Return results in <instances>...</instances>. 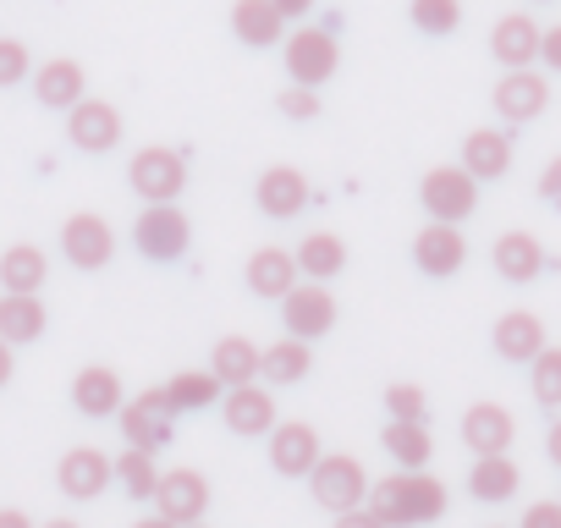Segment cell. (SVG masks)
Listing matches in <instances>:
<instances>
[{
	"label": "cell",
	"instance_id": "cell-30",
	"mask_svg": "<svg viewBox=\"0 0 561 528\" xmlns=\"http://www.w3.org/2000/svg\"><path fill=\"white\" fill-rule=\"evenodd\" d=\"M298 276H309V282H336L342 271H347V248H342V237L336 231H309L304 242H298Z\"/></svg>",
	"mask_w": 561,
	"mask_h": 528
},
{
	"label": "cell",
	"instance_id": "cell-36",
	"mask_svg": "<svg viewBox=\"0 0 561 528\" xmlns=\"http://www.w3.org/2000/svg\"><path fill=\"white\" fill-rule=\"evenodd\" d=\"M408 18H413V28L419 34H457L462 28V0H413L408 7Z\"/></svg>",
	"mask_w": 561,
	"mask_h": 528
},
{
	"label": "cell",
	"instance_id": "cell-42",
	"mask_svg": "<svg viewBox=\"0 0 561 528\" xmlns=\"http://www.w3.org/2000/svg\"><path fill=\"white\" fill-rule=\"evenodd\" d=\"M539 61H545L550 72H561V23L539 34Z\"/></svg>",
	"mask_w": 561,
	"mask_h": 528
},
{
	"label": "cell",
	"instance_id": "cell-28",
	"mask_svg": "<svg viewBox=\"0 0 561 528\" xmlns=\"http://www.w3.org/2000/svg\"><path fill=\"white\" fill-rule=\"evenodd\" d=\"M45 282H50V259H45V248H34V242H12L7 253H0V287H7V292H45Z\"/></svg>",
	"mask_w": 561,
	"mask_h": 528
},
{
	"label": "cell",
	"instance_id": "cell-3",
	"mask_svg": "<svg viewBox=\"0 0 561 528\" xmlns=\"http://www.w3.org/2000/svg\"><path fill=\"white\" fill-rule=\"evenodd\" d=\"M116 418H122L127 446H133V451H149V457H160V451L171 446V435H176V408H171L165 386H160V391H138L133 402H122Z\"/></svg>",
	"mask_w": 561,
	"mask_h": 528
},
{
	"label": "cell",
	"instance_id": "cell-43",
	"mask_svg": "<svg viewBox=\"0 0 561 528\" xmlns=\"http://www.w3.org/2000/svg\"><path fill=\"white\" fill-rule=\"evenodd\" d=\"M539 193H545L550 204H561V154H556V160L539 171Z\"/></svg>",
	"mask_w": 561,
	"mask_h": 528
},
{
	"label": "cell",
	"instance_id": "cell-35",
	"mask_svg": "<svg viewBox=\"0 0 561 528\" xmlns=\"http://www.w3.org/2000/svg\"><path fill=\"white\" fill-rule=\"evenodd\" d=\"M160 473H165V468H160L149 451H133V446H127V451L116 457V484H122L133 501H154V490H160Z\"/></svg>",
	"mask_w": 561,
	"mask_h": 528
},
{
	"label": "cell",
	"instance_id": "cell-7",
	"mask_svg": "<svg viewBox=\"0 0 561 528\" xmlns=\"http://www.w3.org/2000/svg\"><path fill=\"white\" fill-rule=\"evenodd\" d=\"M133 242H138V253H144V259L171 264V259H182V253H187L193 226H187V215H182L176 204H144V215L133 220Z\"/></svg>",
	"mask_w": 561,
	"mask_h": 528
},
{
	"label": "cell",
	"instance_id": "cell-40",
	"mask_svg": "<svg viewBox=\"0 0 561 528\" xmlns=\"http://www.w3.org/2000/svg\"><path fill=\"white\" fill-rule=\"evenodd\" d=\"M275 105H280V116H293V122L320 116V94H314V89H298V83H293V89H280V100H275Z\"/></svg>",
	"mask_w": 561,
	"mask_h": 528
},
{
	"label": "cell",
	"instance_id": "cell-24",
	"mask_svg": "<svg viewBox=\"0 0 561 528\" xmlns=\"http://www.w3.org/2000/svg\"><path fill=\"white\" fill-rule=\"evenodd\" d=\"M122 375L116 369H105V364H89V369H78V380H72V408L78 413H89V418H116L122 413Z\"/></svg>",
	"mask_w": 561,
	"mask_h": 528
},
{
	"label": "cell",
	"instance_id": "cell-50",
	"mask_svg": "<svg viewBox=\"0 0 561 528\" xmlns=\"http://www.w3.org/2000/svg\"><path fill=\"white\" fill-rule=\"evenodd\" d=\"M45 528H78V523H72V517H56V523H45Z\"/></svg>",
	"mask_w": 561,
	"mask_h": 528
},
{
	"label": "cell",
	"instance_id": "cell-46",
	"mask_svg": "<svg viewBox=\"0 0 561 528\" xmlns=\"http://www.w3.org/2000/svg\"><path fill=\"white\" fill-rule=\"evenodd\" d=\"M0 528H34V517L23 506H0Z\"/></svg>",
	"mask_w": 561,
	"mask_h": 528
},
{
	"label": "cell",
	"instance_id": "cell-15",
	"mask_svg": "<svg viewBox=\"0 0 561 528\" xmlns=\"http://www.w3.org/2000/svg\"><path fill=\"white\" fill-rule=\"evenodd\" d=\"M220 418H226V429L242 435V440L270 435V429L280 424V418H275V397H270L264 386H231V391L220 397Z\"/></svg>",
	"mask_w": 561,
	"mask_h": 528
},
{
	"label": "cell",
	"instance_id": "cell-8",
	"mask_svg": "<svg viewBox=\"0 0 561 528\" xmlns=\"http://www.w3.org/2000/svg\"><path fill=\"white\" fill-rule=\"evenodd\" d=\"M154 512L165 523H176V528L204 523V512H209V479L198 468H165L160 473V490H154Z\"/></svg>",
	"mask_w": 561,
	"mask_h": 528
},
{
	"label": "cell",
	"instance_id": "cell-19",
	"mask_svg": "<svg viewBox=\"0 0 561 528\" xmlns=\"http://www.w3.org/2000/svg\"><path fill=\"white\" fill-rule=\"evenodd\" d=\"M512 435H517V424H512V413L501 402H473L462 413V446L473 457H506Z\"/></svg>",
	"mask_w": 561,
	"mask_h": 528
},
{
	"label": "cell",
	"instance_id": "cell-33",
	"mask_svg": "<svg viewBox=\"0 0 561 528\" xmlns=\"http://www.w3.org/2000/svg\"><path fill=\"white\" fill-rule=\"evenodd\" d=\"M386 451L397 457V468H408V473H419V468H430V457H435V440H430V429L424 424H386Z\"/></svg>",
	"mask_w": 561,
	"mask_h": 528
},
{
	"label": "cell",
	"instance_id": "cell-22",
	"mask_svg": "<svg viewBox=\"0 0 561 528\" xmlns=\"http://www.w3.org/2000/svg\"><path fill=\"white\" fill-rule=\"evenodd\" d=\"M545 347H550V342H545V320H539V314L506 309V314L495 320V353H501L506 364H534Z\"/></svg>",
	"mask_w": 561,
	"mask_h": 528
},
{
	"label": "cell",
	"instance_id": "cell-21",
	"mask_svg": "<svg viewBox=\"0 0 561 528\" xmlns=\"http://www.w3.org/2000/svg\"><path fill=\"white\" fill-rule=\"evenodd\" d=\"M34 94H39V105H50V111H72L78 100H89V72H83L72 56H56V61L34 67Z\"/></svg>",
	"mask_w": 561,
	"mask_h": 528
},
{
	"label": "cell",
	"instance_id": "cell-31",
	"mask_svg": "<svg viewBox=\"0 0 561 528\" xmlns=\"http://www.w3.org/2000/svg\"><path fill=\"white\" fill-rule=\"evenodd\" d=\"M309 369H314V353H309V342H298V336L270 342L264 358H259V375H264L270 386H298V380H309Z\"/></svg>",
	"mask_w": 561,
	"mask_h": 528
},
{
	"label": "cell",
	"instance_id": "cell-2",
	"mask_svg": "<svg viewBox=\"0 0 561 528\" xmlns=\"http://www.w3.org/2000/svg\"><path fill=\"white\" fill-rule=\"evenodd\" d=\"M280 61H287V78L298 89H320L336 78L342 67V45L331 28H293L287 39H280Z\"/></svg>",
	"mask_w": 561,
	"mask_h": 528
},
{
	"label": "cell",
	"instance_id": "cell-32",
	"mask_svg": "<svg viewBox=\"0 0 561 528\" xmlns=\"http://www.w3.org/2000/svg\"><path fill=\"white\" fill-rule=\"evenodd\" d=\"M517 484H523V473H517L512 457H473V468H468V495L473 501H490V506L512 501Z\"/></svg>",
	"mask_w": 561,
	"mask_h": 528
},
{
	"label": "cell",
	"instance_id": "cell-6",
	"mask_svg": "<svg viewBox=\"0 0 561 528\" xmlns=\"http://www.w3.org/2000/svg\"><path fill=\"white\" fill-rule=\"evenodd\" d=\"M127 182H133V193L144 204H171L187 187V160L176 149H165V144H149V149H138L127 160Z\"/></svg>",
	"mask_w": 561,
	"mask_h": 528
},
{
	"label": "cell",
	"instance_id": "cell-14",
	"mask_svg": "<svg viewBox=\"0 0 561 528\" xmlns=\"http://www.w3.org/2000/svg\"><path fill=\"white\" fill-rule=\"evenodd\" d=\"M462 259H468V242H462V226H446V220H430L419 237H413V264L424 276L446 282L462 271Z\"/></svg>",
	"mask_w": 561,
	"mask_h": 528
},
{
	"label": "cell",
	"instance_id": "cell-38",
	"mask_svg": "<svg viewBox=\"0 0 561 528\" xmlns=\"http://www.w3.org/2000/svg\"><path fill=\"white\" fill-rule=\"evenodd\" d=\"M386 408H391V418H397V424H424L430 397H424L419 386H391V391H386Z\"/></svg>",
	"mask_w": 561,
	"mask_h": 528
},
{
	"label": "cell",
	"instance_id": "cell-34",
	"mask_svg": "<svg viewBox=\"0 0 561 528\" xmlns=\"http://www.w3.org/2000/svg\"><path fill=\"white\" fill-rule=\"evenodd\" d=\"M220 391H226V386H220L209 369H182V375L165 386V397H171L176 413H204V408L220 402Z\"/></svg>",
	"mask_w": 561,
	"mask_h": 528
},
{
	"label": "cell",
	"instance_id": "cell-1",
	"mask_svg": "<svg viewBox=\"0 0 561 528\" xmlns=\"http://www.w3.org/2000/svg\"><path fill=\"white\" fill-rule=\"evenodd\" d=\"M386 528H424V523H435L440 512H446V484L435 479V473H391V479H380V484H369V501H364Z\"/></svg>",
	"mask_w": 561,
	"mask_h": 528
},
{
	"label": "cell",
	"instance_id": "cell-45",
	"mask_svg": "<svg viewBox=\"0 0 561 528\" xmlns=\"http://www.w3.org/2000/svg\"><path fill=\"white\" fill-rule=\"evenodd\" d=\"M275 12L287 18V23H298V18H309V12H314V0H275Z\"/></svg>",
	"mask_w": 561,
	"mask_h": 528
},
{
	"label": "cell",
	"instance_id": "cell-39",
	"mask_svg": "<svg viewBox=\"0 0 561 528\" xmlns=\"http://www.w3.org/2000/svg\"><path fill=\"white\" fill-rule=\"evenodd\" d=\"M23 78H34L28 45H23V39H0V89H12V83H23Z\"/></svg>",
	"mask_w": 561,
	"mask_h": 528
},
{
	"label": "cell",
	"instance_id": "cell-37",
	"mask_svg": "<svg viewBox=\"0 0 561 528\" xmlns=\"http://www.w3.org/2000/svg\"><path fill=\"white\" fill-rule=\"evenodd\" d=\"M528 391H534L539 408H561V347H545L528 364Z\"/></svg>",
	"mask_w": 561,
	"mask_h": 528
},
{
	"label": "cell",
	"instance_id": "cell-27",
	"mask_svg": "<svg viewBox=\"0 0 561 528\" xmlns=\"http://www.w3.org/2000/svg\"><path fill=\"white\" fill-rule=\"evenodd\" d=\"M231 34L253 50H270L287 39V18L275 12V0H237L231 7Z\"/></svg>",
	"mask_w": 561,
	"mask_h": 528
},
{
	"label": "cell",
	"instance_id": "cell-48",
	"mask_svg": "<svg viewBox=\"0 0 561 528\" xmlns=\"http://www.w3.org/2000/svg\"><path fill=\"white\" fill-rule=\"evenodd\" d=\"M545 451H550V462L561 468V418L550 424V435H545Z\"/></svg>",
	"mask_w": 561,
	"mask_h": 528
},
{
	"label": "cell",
	"instance_id": "cell-5",
	"mask_svg": "<svg viewBox=\"0 0 561 528\" xmlns=\"http://www.w3.org/2000/svg\"><path fill=\"white\" fill-rule=\"evenodd\" d=\"M419 204H424L430 220L462 226V220L479 209V182H473L462 165H435V171H424V182H419Z\"/></svg>",
	"mask_w": 561,
	"mask_h": 528
},
{
	"label": "cell",
	"instance_id": "cell-4",
	"mask_svg": "<svg viewBox=\"0 0 561 528\" xmlns=\"http://www.w3.org/2000/svg\"><path fill=\"white\" fill-rule=\"evenodd\" d=\"M309 490H314V501L325 506V512H358L364 501H369V473H364V462L358 457H347V451H325L320 462H314V473H309Z\"/></svg>",
	"mask_w": 561,
	"mask_h": 528
},
{
	"label": "cell",
	"instance_id": "cell-47",
	"mask_svg": "<svg viewBox=\"0 0 561 528\" xmlns=\"http://www.w3.org/2000/svg\"><path fill=\"white\" fill-rule=\"evenodd\" d=\"M18 375V358H12V342H0V386H12Z\"/></svg>",
	"mask_w": 561,
	"mask_h": 528
},
{
	"label": "cell",
	"instance_id": "cell-16",
	"mask_svg": "<svg viewBox=\"0 0 561 528\" xmlns=\"http://www.w3.org/2000/svg\"><path fill=\"white\" fill-rule=\"evenodd\" d=\"M253 198L270 220H293L309 204V176L298 165H264V176L253 182Z\"/></svg>",
	"mask_w": 561,
	"mask_h": 528
},
{
	"label": "cell",
	"instance_id": "cell-44",
	"mask_svg": "<svg viewBox=\"0 0 561 528\" xmlns=\"http://www.w3.org/2000/svg\"><path fill=\"white\" fill-rule=\"evenodd\" d=\"M331 528H386V523H380V517H375L369 506H358V512H342V517H336Z\"/></svg>",
	"mask_w": 561,
	"mask_h": 528
},
{
	"label": "cell",
	"instance_id": "cell-20",
	"mask_svg": "<svg viewBox=\"0 0 561 528\" xmlns=\"http://www.w3.org/2000/svg\"><path fill=\"white\" fill-rule=\"evenodd\" d=\"M490 259H495V276L512 282V287H528L545 271V248H539L534 231H501L495 248H490Z\"/></svg>",
	"mask_w": 561,
	"mask_h": 528
},
{
	"label": "cell",
	"instance_id": "cell-17",
	"mask_svg": "<svg viewBox=\"0 0 561 528\" xmlns=\"http://www.w3.org/2000/svg\"><path fill=\"white\" fill-rule=\"evenodd\" d=\"M539 23L528 18V12H506L495 28H490V56L506 67V72H523V67H534L539 61Z\"/></svg>",
	"mask_w": 561,
	"mask_h": 528
},
{
	"label": "cell",
	"instance_id": "cell-49",
	"mask_svg": "<svg viewBox=\"0 0 561 528\" xmlns=\"http://www.w3.org/2000/svg\"><path fill=\"white\" fill-rule=\"evenodd\" d=\"M133 528H176V523H165V517H160V512H149V517H138V523H133Z\"/></svg>",
	"mask_w": 561,
	"mask_h": 528
},
{
	"label": "cell",
	"instance_id": "cell-13",
	"mask_svg": "<svg viewBox=\"0 0 561 528\" xmlns=\"http://www.w3.org/2000/svg\"><path fill=\"white\" fill-rule=\"evenodd\" d=\"M67 138L83 154H111L122 144V111L111 100H78L67 111Z\"/></svg>",
	"mask_w": 561,
	"mask_h": 528
},
{
	"label": "cell",
	"instance_id": "cell-41",
	"mask_svg": "<svg viewBox=\"0 0 561 528\" xmlns=\"http://www.w3.org/2000/svg\"><path fill=\"white\" fill-rule=\"evenodd\" d=\"M517 528H561V501H534Z\"/></svg>",
	"mask_w": 561,
	"mask_h": 528
},
{
	"label": "cell",
	"instance_id": "cell-18",
	"mask_svg": "<svg viewBox=\"0 0 561 528\" xmlns=\"http://www.w3.org/2000/svg\"><path fill=\"white\" fill-rule=\"evenodd\" d=\"M495 116H506V122H534V116H545V105H550V83H545V72H501V83H495Z\"/></svg>",
	"mask_w": 561,
	"mask_h": 528
},
{
	"label": "cell",
	"instance_id": "cell-9",
	"mask_svg": "<svg viewBox=\"0 0 561 528\" xmlns=\"http://www.w3.org/2000/svg\"><path fill=\"white\" fill-rule=\"evenodd\" d=\"M280 325H287V336H298V342L331 336V325H336V292H325L320 282L293 287L287 298H280Z\"/></svg>",
	"mask_w": 561,
	"mask_h": 528
},
{
	"label": "cell",
	"instance_id": "cell-51",
	"mask_svg": "<svg viewBox=\"0 0 561 528\" xmlns=\"http://www.w3.org/2000/svg\"><path fill=\"white\" fill-rule=\"evenodd\" d=\"M193 528H209V523H193Z\"/></svg>",
	"mask_w": 561,
	"mask_h": 528
},
{
	"label": "cell",
	"instance_id": "cell-10",
	"mask_svg": "<svg viewBox=\"0 0 561 528\" xmlns=\"http://www.w3.org/2000/svg\"><path fill=\"white\" fill-rule=\"evenodd\" d=\"M320 457H325V446H320V429H314V424L287 418V424L270 429V468H275L280 479H309Z\"/></svg>",
	"mask_w": 561,
	"mask_h": 528
},
{
	"label": "cell",
	"instance_id": "cell-29",
	"mask_svg": "<svg viewBox=\"0 0 561 528\" xmlns=\"http://www.w3.org/2000/svg\"><path fill=\"white\" fill-rule=\"evenodd\" d=\"M259 358H264V347H253L248 336H220L215 342V353H209V375L231 391V386H253L259 380Z\"/></svg>",
	"mask_w": 561,
	"mask_h": 528
},
{
	"label": "cell",
	"instance_id": "cell-11",
	"mask_svg": "<svg viewBox=\"0 0 561 528\" xmlns=\"http://www.w3.org/2000/svg\"><path fill=\"white\" fill-rule=\"evenodd\" d=\"M116 479V457H105L100 446H72L56 468V484L67 501H100Z\"/></svg>",
	"mask_w": 561,
	"mask_h": 528
},
{
	"label": "cell",
	"instance_id": "cell-25",
	"mask_svg": "<svg viewBox=\"0 0 561 528\" xmlns=\"http://www.w3.org/2000/svg\"><path fill=\"white\" fill-rule=\"evenodd\" d=\"M242 276H248V292H253V298H275V303H280V298L298 287V259H293L287 248H259V253L248 259Z\"/></svg>",
	"mask_w": 561,
	"mask_h": 528
},
{
	"label": "cell",
	"instance_id": "cell-12",
	"mask_svg": "<svg viewBox=\"0 0 561 528\" xmlns=\"http://www.w3.org/2000/svg\"><path fill=\"white\" fill-rule=\"evenodd\" d=\"M61 253L78 264V271H105L111 264V253H116V231H111V220L105 215H67V226H61Z\"/></svg>",
	"mask_w": 561,
	"mask_h": 528
},
{
	"label": "cell",
	"instance_id": "cell-26",
	"mask_svg": "<svg viewBox=\"0 0 561 528\" xmlns=\"http://www.w3.org/2000/svg\"><path fill=\"white\" fill-rule=\"evenodd\" d=\"M45 325H50V314H45L39 292H0V342H12V347L39 342Z\"/></svg>",
	"mask_w": 561,
	"mask_h": 528
},
{
	"label": "cell",
	"instance_id": "cell-23",
	"mask_svg": "<svg viewBox=\"0 0 561 528\" xmlns=\"http://www.w3.org/2000/svg\"><path fill=\"white\" fill-rule=\"evenodd\" d=\"M462 171H468L473 182L506 176V171H512V138H506L501 127H473V133L462 138Z\"/></svg>",
	"mask_w": 561,
	"mask_h": 528
}]
</instances>
